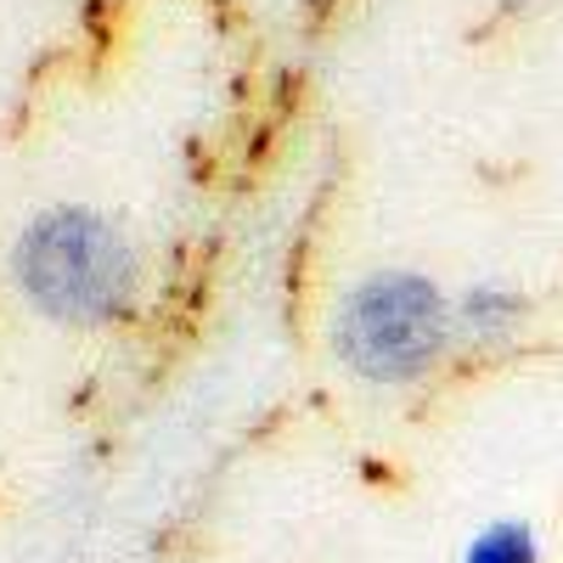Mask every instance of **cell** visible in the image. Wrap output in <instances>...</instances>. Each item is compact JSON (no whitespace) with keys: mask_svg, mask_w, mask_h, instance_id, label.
Returning a JSON list of instances; mask_svg holds the SVG:
<instances>
[{"mask_svg":"<svg viewBox=\"0 0 563 563\" xmlns=\"http://www.w3.org/2000/svg\"><path fill=\"white\" fill-rule=\"evenodd\" d=\"M18 282L40 310H52L63 321H108L130 305L135 260L108 220L85 209H57L23 231Z\"/></svg>","mask_w":563,"mask_h":563,"instance_id":"6da1fadb","label":"cell"},{"mask_svg":"<svg viewBox=\"0 0 563 563\" xmlns=\"http://www.w3.org/2000/svg\"><path fill=\"white\" fill-rule=\"evenodd\" d=\"M451 339L445 299L422 276H372L339 310V355L378 384H406Z\"/></svg>","mask_w":563,"mask_h":563,"instance_id":"7a4b0ae2","label":"cell"},{"mask_svg":"<svg viewBox=\"0 0 563 563\" xmlns=\"http://www.w3.org/2000/svg\"><path fill=\"white\" fill-rule=\"evenodd\" d=\"M536 558H541L536 530L519 525V519H501V525H485L474 541H467L462 563H536Z\"/></svg>","mask_w":563,"mask_h":563,"instance_id":"3957f363","label":"cell"},{"mask_svg":"<svg viewBox=\"0 0 563 563\" xmlns=\"http://www.w3.org/2000/svg\"><path fill=\"white\" fill-rule=\"evenodd\" d=\"M519 294H507V288H496V282H485V288H474L462 299V316H467V327L474 333H485V339H496V333H507L512 321H519Z\"/></svg>","mask_w":563,"mask_h":563,"instance_id":"277c9868","label":"cell"}]
</instances>
